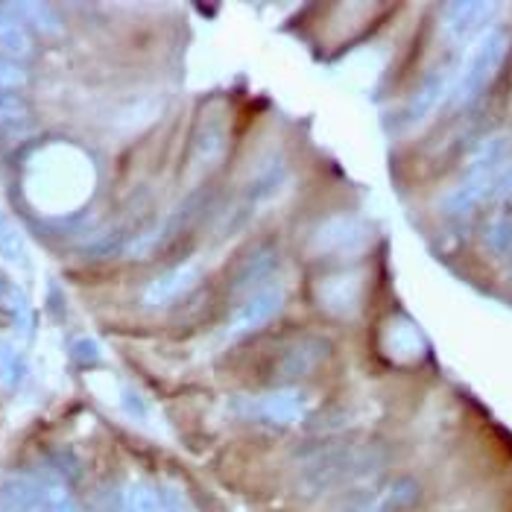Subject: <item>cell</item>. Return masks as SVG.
<instances>
[{"mask_svg": "<svg viewBox=\"0 0 512 512\" xmlns=\"http://www.w3.org/2000/svg\"><path fill=\"white\" fill-rule=\"evenodd\" d=\"M387 463V451L381 445H346V448H334L319 454L316 460L305 463L302 474V486H308V492H328L337 486H346L352 480H363L369 474H375Z\"/></svg>", "mask_w": 512, "mask_h": 512, "instance_id": "6da1fadb", "label": "cell"}, {"mask_svg": "<svg viewBox=\"0 0 512 512\" xmlns=\"http://www.w3.org/2000/svg\"><path fill=\"white\" fill-rule=\"evenodd\" d=\"M510 41V33L501 27H492L486 36L474 41L454 77V88H451L454 106H466L486 91V85L498 77V71L510 53Z\"/></svg>", "mask_w": 512, "mask_h": 512, "instance_id": "7a4b0ae2", "label": "cell"}, {"mask_svg": "<svg viewBox=\"0 0 512 512\" xmlns=\"http://www.w3.org/2000/svg\"><path fill=\"white\" fill-rule=\"evenodd\" d=\"M237 416L246 419H261V422H273V425H299L308 416V398L302 390L284 387L264 395H249V398H237L235 401Z\"/></svg>", "mask_w": 512, "mask_h": 512, "instance_id": "3957f363", "label": "cell"}, {"mask_svg": "<svg viewBox=\"0 0 512 512\" xmlns=\"http://www.w3.org/2000/svg\"><path fill=\"white\" fill-rule=\"evenodd\" d=\"M498 12L495 3L486 0H463V3H448L442 9V36L451 44H469L486 36L492 27V15Z\"/></svg>", "mask_w": 512, "mask_h": 512, "instance_id": "277c9868", "label": "cell"}, {"mask_svg": "<svg viewBox=\"0 0 512 512\" xmlns=\"http://www.w3.org/2000/svg\"><path fill=\"white\" fill-rule=\"evenodd\" d=\"M369 226L352 217V214H340V217H331L325 220L311 237V249L316 255H357L366 249L369 243Z\"/></svg>", "mask_w": 512, "mask_h": 512, "instance_id": "5b68a950", "label": "cell"}, {"mask_svg": "<svg viewBox=\"0 0 512 512\" xmlns=\"http://www.w3.org/2000/svg\"><path fill=\"white\" fill-rule=\"evenodd\" d=\"M454 77H457V74H451L448 68H436V71H431V74L425 77V82L416 88V94L410 97V103H407L404 112H401V129H404V132L419 129L425 120L434 118L436 109H439L445 100H451Z\"/></svg>", "mask_w": 512, "mask_h": 512, "instance_id": "8992f818", "label": "cell"}, {"mask_svg": "<svg viewBox=\"0 0 512 512\" xmlns=\"http://www.w3.org/2000/svg\"><path fill=\"white\" fill-rule=\"evenodd\" d=\"M287 302V293L273 284V287H264L252 296H246L240 305H237L232 316H229V334L232 337H246V334H255L258 328H264L267 322H273L281 308Z\"/></svg>", "mask_w": 512, "mask_h": 512, "instance_id": "52a82bcc", "label": "cell"}, {"mask_svg": "<svg viewBox=\"0 0 512 512\" xmlns=\"http://www.w3.org/2000/svg\"><path fill=\"white\" fill-rule=\"evenodd\" d=\"M287 188V167L281 161H267L264 167H258V173L249 179L240 205H235V223L240 226L246 217H252L258 208L270 205L273 199L281 197V191Z\"/></svg>", "mask_w": 512, "mask_h": 512, "instance_id": "ba28073f", "label": "cell"}, {"mask_svg": "<svg viewBox=\"0 0 512 512\" xmlns=\"http://www.w3.org/2000/svg\"><path fill=\"white\" fill-rule=\"evenodd\" d=\"M316 299L328 314L352 316L360 308V299H363V278L355 276V273L322 278L316 284Z\"/></svg>", "mask_w": 512, "mask_h": 512, "instance_id": "9c48e42d", "label": "cell"}, {"mask_svg": "<svg viewBox=\"0 0 512 512\" xmlns=\"http://www.w3.org/2000/svg\"><path fill=\"white\" fill-rule=\"evenodd\" d=\"M278 267H281V261H278L276 249H270V246L255 249V252L246 255L243 264L237 267L232 290L240 293V296H252V293H258V290H264V287H273V278H276Z\"/></svg>", "mask_w": 512, "mask_h": 512, "instance_id": "30bf717a", "label": "cell"}, {"mask_svg": "<svg viewBox=\"0 0 512 512\" xmlns=\"http://www.w3.org/2000/svg\"><path fill=\"white\" fill-rule=\"evenodd\" d=\"M229 147V123L223 112H208L205 120L199 123L197 144H194V156H197L199 167H214L220 164V158L226 156Z\"/></svg>", "mask_w": 512, "mask_h": 512, "instance_id": "8fae6325", "label": "cell"}, {"mask_svg": "<svg viewBox=\"0 0 512 512\" xmlns=\"http://www.w3.org/2000/svg\"><path fill=\"white\" fill-rule=\"evenodd\" d=\"M328 357V343L319 337H305L299 343H293L278 363V375L281 378H302L311 375L316 366Z\"/></svg>", "mask_w": 512, "mask_h": 512, "instance_id": "7c38bea8", "label": "cell"}, {"mask_svg": "<svg viewBox=\"0 0 512 512\" xmlns=\"http://www.w3.org/2000/svg\"><path fill=\"white\" fill-rule=\"evenodd\" d=\"M199 284V270L197 264H182L164 276L153 278V284L144 290V302L150 305H167V302H176L179 296H185L188 290H194Z\"/></svg>", "mask_w": 512, "mask_h": 512, "instance_id": "4fadbf2b", "label": "cell"}, {"mask_svg": "<svg viewBox=\"0 0 512 512\" xmlns=\"http://www.w3.org/2000/svg\"><path fill=\"white\" fill-rule=\"evenodd\" d=\"M384 352L395 360H416L425 352V340L419 328L407 319H393L384 331Z\"/></svg>", "mask_w": 512, "mask_h": 512, "instance_id": "5bb4252c", "label": "cell"}, {"mask_svg": "<svg viewBox=\"0 0 512 512\" xmlns=\"http://www.w3.org/2000/svg\"><path fill=\"white\" fill-rule=\"evenodd\" d=\"M483 246L492 255H512V217L510 214H498L486 223L483 229Z\"/></svg>", "mask_w": 512, "mask_h": 512, "instance_id": "9a60e30c", "label": "cell"}, {"mask_svg": "<svg viewBox=\"0 0 512 512\" xmlns=\"http://www.w3.org/2000/svg\"><path fill=\"white\" fill-rule=\"evenodd\" d=\"M126 507H129V512H164L161 510V495H156V489H150L147 483L129 486Z\"/></svg>", "mask_w": 512, "mask_h": 512, "instance_id": "2e32d148", "label": "cell"}, {"mask_svg": "<svg viewBox=\"0 0 512 512\" xmlns=\"http://www.w3.org/2000/svg\"><path fill=\"white\" fill-rule=\"evenodd\" d=\"M161 510L164 512H191V504L185 501V495L176 486H164L161 489Z\"/></svg>", "mask_w": 512, "mask_h": 512, "instance_id": "e0dca14e", "label": "cell"}, {"mask_svg": "<svg viewBox=\"0 0 512 512\" xmlns=\"http://www.w3.org/2000/svg\"><path fill=\"white\" fill-rule=\"evenodd\" d=\"M492 199L495 202H510L512 199V161L498 173V179L492 185Z\"/></svg>", "mask_w": 512, "mask_h": 512, "instance_id": "ac0fdd59", "label": "cell"}, {"mask_svg": "<svg viewBox=\"0 0 512 512\" xmlns=\"http://www.w3.org/2000/svg\"><path fill=\"white\" fill-rule=\"evenodd\" d=\"M47 507H50V512H79L77 504L62 489H50L47 492Z\"/></svg>", "mask_w": 512, "mask_h": 512, "instance_id": "d6986e66", "label": "cell"}]
</instances>
